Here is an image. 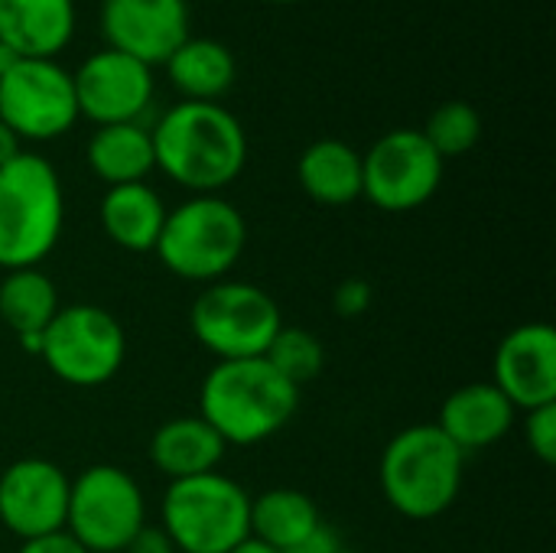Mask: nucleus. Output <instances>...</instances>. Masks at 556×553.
Here are the masks:
<instances>
[{
	"label": "nucleus",
	"mask_w": 556,
	"mask_h": 553,
	"mask_svg": "<svg viewBox=\"0 0 556 553\" xmlns=\"http://www.w3.org/2000/svg\"><path fill=\"white\" fill-rule=\"evenodd\" d=\"M68 476L49 460H20L0 476V525L20 541L65 531Z\"/></svg>",
	"instance_id": "obj_13"
},
{
	"label": "nucleus",
	"mask_w": 556,
	"mask_h": 553,
	"mask_svg": "<svg viewBox=\"0 0 556 553\" xmlns=\"http://www.w3.org/2000/svg\"><path fill=\"white\" fill-rule=\"evenodd\" d=\"M124 553H176V548H173V541L166 538L163 528L143 525V528L130 538V544L124 548Z\"/></svg>",
	"instance_id": "obj_30"
},
{
	"label": "nucleus",
	"mask_w": 556,
	"mask_h": 553,
	"mask_svg": "<svg viewBox=\"0 0 556 553\" xmlns=\"http://www.w3.org/2000/svg\"><path fill=\"white\" fill-rule=\"evenodd\" d=\"M371 300H375L371 284L362 280V277H349V280H342V284L336 287L332 306H336V313H339L342 319H358V316L368 313Z\"/></svg>",
	"instance_id": "obj_28"
},
{
	"label": "nucleus",
	"mask_w": 556,
	"mask_h": 553,
	"mask_svg": "<svg viewBox=\"0 0 556 553\" xmlns=\"http://www.w3.org/2000/svg\"><path fill=\"white\" fill-rule=\"evenodd\" d=\"M20 59H23V55H16V52H13L10 46H3V42H0V75H3L7 68H13V65H16Z\"/></svg>",
	"instance_id": "obj_34"
},
{
	"label": "nucleus",
	"mask_w": 556,
	"mask_h": 553,
	"mask_svg": "<svg viewBox=\"0 0 556 553\" xmlns=\"http://www.w3.org/2000/svg\"><path fill=\"white\" fill-rule=\"evenodd\" d=\"M163 65L186 101H218L238 75L231 49L208 36H189Z\"/></svg>",
	"instance_id": "obj_21"
},
{
	"label": "nucleus",
	"mask_w": 556,
	"mask_h": 553,
	"mask_svg": "<svg viewBox=\"0 0 556 553\" xmlns=\"http://www.w3.org/2000/svg\"><path fill=\"white\" fill-rule=\"evenodd\" d=\"M75 36V0H0V42L23 59H55Z\"/></svg>",
	"instance_id": "obj_17"
},
{
	"label": "nucleus",
	"mask_w": 556,
	"mask_h": 553,
	"mask_svg": "<svg viewBox=\"0 0 556 553\" xmlns=\"http://www.w3.org/2000/svg\"><path fill=\"white\" fill-rule=\"evenodd\" d=\"M300 407V388L277 375L267 359L218 362L199 394V417L225 447H254L280 433Z\"/></svg>",
	"instance_id": "obj_2"
},
{
	"label": "nucleus",
	"mask_w": 556,
	"mask_h": 553,
	"mask_svg": "<svg viewBox=\"0 0 556 553\" xmlns=\"http://www.w3.org/2000/svg\"><path fill=\"white\" fill-rule=\"evenodd\" d=\"M16 553H88L68 531H55V535H42L33 541H23V548Z\"/></svg>",
	"instance_id": "obj_29"
},
{
	"label": "nucleus",
	"mask_w": 556,
	"mask_h": 553,
	"mask_svg": "<svg viewBox=\"0 0 556 553\" xmlns=\"http://www.w3.org/2000/svg\"><path fill=\"white\" fill-rule=\"evenodd\" d=\"M150 137L156 166L195 196H218L248 163L244 127L218 101H179Z\"/></svg>",
	"instance_id": "obj_1"
},
{
	"label": "nucleus",
	"mask_w": 556,
	"mask_h": 553,
	"mask_svg": "<svg viewBox=\"0 0 556 553\" xmlns=\"http://www.w3.org/2000/svg\"><path fill=\"white\" fill-rule=\"evenodd\" d=\"M166 222V205L147 183L111 186L101 199V228L124 251H153Z\"/></svg>",
	"instance_id": "obj_19"
},
{
	"label": "nucleus",
	"mask_w": 556,
	"mask_h": 553,
	"mask_svg": "<svg viewBox=\"0 0 556 553\" xmlns=\"http://www.w3.org/2000/svg\"><path fill=\"white\" fill-rule=\"evenodd\" d=\"M248 225L244 215L222 196H192L166 212L156 254L182 280L215 284L244 254Z\"/></svg>",
	"instance_id": "obj_5"
},
{
	"label": "nucleus",
	"mask_w": 556,
	"mask_h": 553,
	"mask_svg": "<svg viewBox=\"0 0 556 553\" xmlns=\"http://www.w3.org/2000/svg\"><path fill=\"white\" fill-rule=\"evenodd\" d=\"M336 553H352V551H345V548H342V551H336Z\"/></svg>",
	"instance_id": "obj_36"
},
{
	"label": "nucleus",
	"mask_w": 556,
	"mask_h": 553,
	"mask_svg": "<svg viewBox=\"0 0 556 553\" xmlns=\"http://www.w3.org/2000/svg\"><path fill=\"white\" fill-rule=\"evenodd\" d=\"M88 166L108 186L143 183L156 166L153 137L137 121L130 124H104L88 140Z\"/></svg>",
	"instance_id": "obj_22"
},
{
	"label": "nucleus",
	"mask_w": 556,
	"mask_h": 553,
	"mask_svg": "<svg viewBox=\"0 0 556 553\" xmlns=\"http://www.w3.org/2000/svg\"><path fill=\"white\" fill-rule=\"evenodd\" d=\"M300 186L319 205H349L362 196V153L345 140H316L296 163Z\"/></svg>",
	"instance_id": "obj_20"
},
{
	"label": "nucleus",
	"mask_w": 556,
	"mask_h": 553,
	"mask_svg": "<svg viewBox=\"0 0 556 553\" xmlns=\"http://www.w3.org/2000/svg\"><path fill=\"white\" fill-rule=\"evenodd\" d=\"M228 553H280V551H274V548H267V544H261L257 538H248V541H241L235 551H228Z\"/></svg>",
	"instance_id": "obj_33"
},
{
	"label": "nucleus",
	"mask_w": 556,
	"mask_h": 553,
	"mask_svg": "<svg viewBox=\"0 0 556 553\" xmlns=\"http://www.w3.org/2000/svg\"><path fill=\"white\" fill-rule=\"evenodd\" d=\"M443 163L424 130H391L362 156V196L381 212H414L437 196Z\"/></svg>",
	"instance_id": "obj_11"
},
{
	"label": "nucleus",
	"mask_w": 556,
	"mask_h": 553,
	"mask_svg": "<svg viewBox=\"0 0 556 553\" xmlns=\"http://www.w3.org/2000/svg\"><path fill=\"white\" fill-rule=\"evenodd\" d=\"M342 551V544H339V535L332 531V528H326V525H319L306 541H300L293 551L287 553H336Z\"/></svg>",
	"instance_id": "obj_31"
},
{
	"label": "nucleus",
	"mask_w": 556,
	"mask_h": 553,
	"mask_svg": "<svg viewBox=\"0 0 556 553\" xmlns=\"http://www.w3.org/2000/svg\"><path fill=\"white\" fill-rule=\"evenodd\" d=\"M189 326L202 349L218 362H238L264 359L283 319L267 290L238 280H215L195 297Z\"/></svg>",
	"instance_id": "obj_7"
},
{
	"label": "nucleus",
	"mask_w": 556,
	"mask_h": 553,
	"mask_svg": "<svg viewBox=\"0 0 556 553\" xmlns=\"http://www.w3.org/2000/svg\"><path fill=\"white\" fill-rule=\"evenodd\" d=\"M72 85L78 114H85L98 127L130 124L153 101V68L117 49H101L88 55L72 75Z\"/></svg>",
	"instance_id": "obj_12"
},
{
	"label": "nucleus",
	"mask_w": 556,
	"mask_h": 553,
	"mask_svg": "<svg viewBox=\"0 0 556 553\" xmlns=\"http://www.w3.org/2000/svg\"><path fill=\"white\" fill-rule=\"evenodd\" d=\"M101 33L108 49L127 52L143 65H163L189 39L186 0H104Z\"/></svg>",
	"instance_id": "obj_14"
},
{
	"label": "nucleus",
	"mask_w": 556,
	"mask_h": 553,
	"mask_svg": "<svg viewBox=\"0 0 556 553\" xmlns=\"http://www.w3.org/2000/svg\"><path fill=\"white\" fill-rule=\"evenodd\" d=\"M463 466L466 453L437 424L407 427L384 447L381 456L384 499L397 515L430 521L459 499Z\"/></svg>",
	"instance_id": "obj_3"
},
{
	"label": "nucleus",
	"mask_w": 556,
	"mask_h": 553,
	"mask_svg": "<svg viewBox=\"0 0 556 553\" xmlns=\"http://www.w3.org/2000/svg\"><path fill=\"white\" fill-rule=\"evenodd\" d=\"M143 492L117 466H91L68 489V535L88 553H124L143 528Z\"/></svg>",
	"instance_id": "obj_9"
},
{
	"label": "nucleus",
	"mask_w": 556,
	"mask_h": 553,
	"mask_svg": "<svg viewBox=\"0 0 556 553\" xmlns=\"http://www.w3.org/2000/svg\"><path fill=\"white\" fill-rule=\"evenodd\" d=\"M515 420H518V407L492 381H479L453 391L443 401L437 427L463 453H472V450L495 447L515 427Z\"/></svg>",
	"instance_id": "obj_16"
},
{
	"label": "nucleus",
	"mask_w": 556,
	"mask_h": 553,
	"mask_svg": "<svg viewBox=\"0 0 556 553\" xmlns=\"http://www.w3.org/2000/svg\"><path fill=\"white\" fill-rule=\"evenodd\" d=\"M495 388L518 407L556 404V332L547 323L511 329L495 352Z\"/></svg>",
	"instance_id": "obj_15"
},
{
	"label": "nucleus",
	"mask_w": 556,
	"mask_h": 553,
	"mask_svg": "<svg viewBox=\"0 0 556 553\" xmlns=\"http://www.w3.org/2000/svg\"><path fill=\"white\" fill-rule=\"evenodd\" d=\"M525 437H528V447L531 453L554 466L556 463V404L547 407H534L528 411V420H525Z\"/></svg>",
	"instance_id": "obj_27"
},
{
	"label": "nucleus",
	"mask_w": 556,
	"mask_h": 553,
	"mask_svg": "<svg viewBox=\"0 0 556 553\" xmlns=\"http://www.w3.org/2000/svg\"><path fill=\"white\" fill-rule=\"evenodd\" d=\"M23 150H20V137L0 121V166H7L10 160H16Z\"/></svg>",
	"instance_id": "obj_32"
},
{
	"label": "nucleus",
	"mask_w": 556,
	"mask_h": 553,
	"mask_svg": "<svg viewBox=\"0 0 556 553\" xmlns=\"http://www.w3.org/2000/svg\"><path fill=\"white\" fill-rule=\"evenodd\" d=\"M59 310V290L39 267L7 271L0 284V319L16 336H42Z\"/></svg>",
	"instance_id": "obj_24"
},
{
	"label": "nucleus",
	"mask_w": 556,
	"mask_h": 553,
	"mask_svg": "<svg viewBox=\"0 0 556 553\" xmlns=\"http://www.w3.org/2000/svg\"><path fill=\"white\" fill-rule=\"evenodd\" d=\"M225 450V440L202 417L166 420L150 440V460L163 476H169V482L215 473Z\"/></svg>",
	"instance_id": "obj_18"
},
{
	"label": "nucleus",
	"mask_w": 556,
	"mask_h": 553,
	"mask_svg": "<svg viewBox=\"0 0 556 553\" xmlns=\"http://www.w3.org/2000/svg\"><path fill=\"white\" fill-rule=\"evenodd\" d=\"M163 531L179 553H228L251 538V495L222 473L169 482Z\"/></svg>",
	"instance_id": "obj_6"
},
{
	"label": "nucleus",
	"mask_w": 556,
	"mask_h": 553,
	"mask_svg": "<svg viewBox=\"0 0 556 553\" xmlns=\"http://www.w3.org/2000/svg\"><path fill=\"white\" fill-rule=\"evenodd\" d=\"M65 199L59 173L36 153L0 166V267H36L59 244Z\"/></svg>",
	"instance_id": "obj_4"
},
{
	"label": "nucleus",
	"mask_w": 556,
	"mask_h": 553,
	"mask_svg": "<svg viewBox=\"0 0 556 553\" xmlns=\"http://www.w3.org/2000/svg\"><path fill=\"white\" fill-rule=\"evenodd\" d=\"M323 525L319 508L296 489H270L251 499V538L274 551H293Z\"/></svg>",
	"instance_id": "obj_23"
},
{
	"label": "nucleus",
	"mask_w": 556,
	"mask_h": 553,
	"mask_svg": "<svg viewBox=\"0 0 556 553\" xmlns=\"http://www.w3.org/2000/svg\"><path fill=\"white\" fill-rule=\"evenodd\" d=\"M270 3H296V0H270Z\"/></svg>",
	"instance_id": "obj_35"
},
{
	"label": "nucleus",
	"mask_w": 556,
	"mask_h": 553,
	"mask_svg": "<svg viewBox=\"0 0 556 553\" xmlns=\"http://www.w3.org/2000/svg\"><path fill=\"white\" fill-rule=\"evenodd\" d=\"M78 117L72 72L55 59H20L0 75V121L20 140H55Z\"/></svg>",
	"instance_id": "obj_10"
},
{
	"label": "nucleus",
	"mask_w": 556,
	"mask_h": 553,
	"mask_svg": "<svg viewBox=\"0 0 556 553\" xmlns=\"http://www.w3.org/2000/svg\"><path fill=\"white\" fill-rule=\"evenodd\" d=\"M424 137L430 140V147L443 160L463 156V153H469L479 143L482 117H479V111L469 101H446V104H440L430 114V121L424 127Z\"/></svg>",
	"instance_id": "obj_25"
},
{
	"label": "nucleus",
	"mask_w": 556,
	"mask_h": 553,
	"mask_svg": "<svg viewBox=\"0 0 556 553\" xmlns=\"http://www.w3.org/2000/svg\"><path fill=\"white\" fill-rule=\"evenodd\" d=\"M267 365L283 375L290 385H303V381H313L319 372H323V362H326V352H323V342L306 332V329H287L280 326V332L274 336V342L267 345L264 352Z\"/></svg>",
	"instance_id": "obj_26"
},
{
	"label": "nucleus",
	"mask_w": 556,
	"mask_h": 553,
	"mask_svg": "<svg viewBox=\"0 0 556 553\" xmlns=\"http://www.w3.org/2000/svg\"><path fill=\"white\" fill-rule=\"evenodd\" d=\"M127 339L121 323L88 303L62 306L42 332L46 368L75 388H98L111 381L124 365Z\"/></svg>",
	"instance_id": "obj_8"
}]
</instances>
